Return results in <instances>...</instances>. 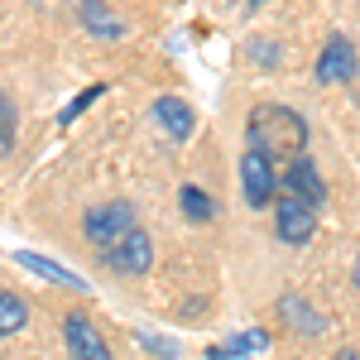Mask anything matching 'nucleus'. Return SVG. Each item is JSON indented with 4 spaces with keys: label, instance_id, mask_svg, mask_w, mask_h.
<instances>
[{
    "label": "nucleus",
    "instance_id": "7",
    "mask_svg": "<svg viewBox=\"0 0 360 360\" xmlns=\"http://www.w3.org/2000/svg\"><path fill=\"white\" fill-rule=\"evenodd\" d=\"M63 341H68V351H72V360H115L111 341L101 336V327L86 317V312H68L63 317Z\"/></svg>",
    "mask_w": 360,
    "mask_h": 360
},
{
    "label": "nucleus",
    "instance_id": "6",
    "mask_svg": "<svg viewBox=\"0 0 360 360\" xmlns=\"http://www.w3.org/2000/svg\"><path fill=\"white\" fill-rule=\"evenodd\" d=\"M356 68H360L356 44H351L346 34H327L322 53H317V63H312V77H317L322 86H341V82L356 77Z\"/></svg>",
    "mask_w": 360,
    "mask_h": 360
},
{
    "label": "nucleus",
    "instance_id": "19",
    "mask_svg": "<svg viewBox=\"0 0 360 360\" xmlns=\"http://www.w3.org/2000/svg\"><path fill=\"white\" fill-rule=\"evenodd\" d=\"M259 5H264V0H240V15H255Z\"/></svg>",
    "mask_w": 360,
    "mask_h": 360
},
{
    "label": "nucleus",
    "instance_id": "11",
    "mask_svg": "<svg viewBox=\"0 0 360 360\" xmlns=\"http://www.w3.org/2000/svg\"><path fill=\"white\" fill-rule=\"evenodd\" d=\"M274 312H278V322H283L293 336H322V332H327V317L307 303L303 293H283Z\"/></svg>",
    "mask_w": 360,
    "mask_h": 360
},
{
    "label": "nucleus",
    "instance_id": "2",
    "mask_svg": "<svg viewBox=\"0 0 360 360\" xmlns=\"http://www.w3.org/2000/svg\"><path fill=\"white\" fill-rule=\"evenodd\" d=\"M139 217H135V202H125V197H111V202H96V207H86L82 212V240L96 250L115 245L125 231H135Z\"/></svg>",
    "mask_w": 360,
    "mask_h": 360
},
{
    "label": "nucleus",
    "instance_id": "17",
    "mask_svg": "<svg viewBox=\"0 0 360 360\" xmlns=\"http://www.w3.org/2000/svg\"><path fill=\"white\" fill-rule=\"evenodd\" d=\"M96 96H101V86H91V91H82L77 101H68V106H63V115H58V120H63V125H72V120H77V115H82L86 106L96 101Z\"/></svg>",
    "mask_w": 360,
    "mask_h": 360
},
{
    "label": "nucleus",
    "instance_id": "8",
    "mask_svg": "<svg viewBox=\"0 0 360 360\" xmlns=\"http://www.w3.org/2000/svg\"><path fill=\"white\" fill-rule=\"evenodd\" d=\"M278 193L303 197V202H312V207H322V197H327V183H322L317 164H312L307 154H298V159H288V168L278 173ZM278 193H274V197H278Z\"/></svg>",
    "mask_w": 360,
    "mask_h": 360
},
{
    "label": "nucleus",
    "instance_id": "20",
    "mask_svg": "<svg viewBox=\"0 0 360 360\" xmlns=\"http://www.w3.org/2000/svg\"><path fill=\"white\" fill-rule=\"evenodd\" d=\"M332 360H360V351H336Z\"/></svg>",
    "mask_w": 360,
    "mask_h": 360
},
{
    "label": "nucleus",
    "instance_id": "9",
    "mask_svg": "<svg viewBox=\"0 0 360 360\" xmlns=\"http://www.w3.org/2000/svg\"><path fill=\"white\" fill-rule=\"evenodd\" d=\"M149 115H154V125H159L173 144H188L193 130H197V111H193V101H183V96H154Z\"/></svg>",
    "mask_w": 360,
    "mask_h": 360
},
{
    "label": "nucleus",
    "instance_id": "3",
    "mask_svg": "<svg viewBox=\"0 0 360 360\" xmlns=\"http://www.w3.org/2000/svg\"><path fill=\"white\" fill-rule=\"evenodd\" d=\"M101 255V269H111V274H125V278H139L154 269V236L144 231V226H135V231H125L115 245L96 250Z\"/></svg>",
    "mask_w": 360,
    "mask_h": 360
},
{
    "label": "nucleus",
    "instance_id": "13",
    "mask_svg": "<svg viewBox=\"0 0 360 360\" xmlns=\"http://www.w3.org/2000/svg\"><path fill=\"white\" fill-rule=\"evenodd\" d=\"M178 212H183L193 226H207L212 217H217V202H212V193H207V188L183 183V188H178Z\"/></svg>",
    "mask_w": 360,
    "mask_h": 360
},
{
    "label": "nucleus",
    "instance_id": "21",
    "mask_svg": "<svg viewBox=\"0 0 360 360\" xmlns=\"http://www.w3.org/2000/svg\"><path fill=\"white\" fill-rule=\"evenodd\" d=\"M356 283H360V264H356Z\"/></svg>",
    "mask_w": 360,
    "mask_h": 360
},
{
    "label": "nucleus",
    "instance_id": "18",
    "mask_svg": "<svg viewBox=\"0 0 360 360\" xmlns=\"http://www.w3.org/2000/svg\"><path fill=\"white\" fill-rule=\"evenodd\" d=\"M250 58H255V63H269V68H274V63H278V44H250Z\"/></svg>",
    "mask_w": 360,
    "mask_h": 360
},
{
    "label": "nucleus",
    "instance_id": "10",
    "mask_svg": "<svg viewBox=\"0 0 360 360\" xmlns=\"http://www.w3.org/2000/svg\"><path fill=\"white\" fill-rule=\"evenodd\" d=\"M77 25L86 39H101V44H120L130 34L125 20L115 15V5H106V0H77Z\"/></svg>",
    "mask_w": 360,
    "mask_h": 360
},
{
    "label": "nucleus",
    "instance_id": "4",
    "mask_svg": "<svg viewBox=\"0 0 360 360\" xmlns=\"http://www.w3.org/2000/svg\"><path fill=\"white\" fill-rule=\"evenodd\" d=\"M240 193H245V202L255 212L274 207L278 168H274V159H269L264 149H255V144H245V154H240Z\"/></svg>",
    "mask_w": 360,
    "mask_h": 360
},
{
    "label": "nucleus",
    "instance_id": "16",
    "mask_svg": "<svg viewBox=\"0 0 360 360\" xmlns=\"http://www.w3.org/2000/svg\"><path fill=\"white\" fill-rule=\"evenodd\" d=\"M20 144V115H15V101L0 96V159H10Z\"/></svg>",
    "mask_w": 360,
    "mask_h": 360
},
{
    "label": "nucleus",
    "instance_id": "5",
    "mask_svg": "<svg viewBox=\"0 0 360 360\" xmlns=\"http://www.w3.org/2000/svg\"><path fill=\"white\" fill-rule=\"evenodd\" d=\"M274 236L283 245H307L317 236V207L303 202V197L278 193L274 197Z\"/></svg>",
    "mask_w": 360,
    "mask_h": 360
},
{
    "label": "nucleus",
    "instance_id": "14",
    "mask_svg": "<svg viewBox=\"0 0 360 360\" xmlns=\"http://www.w3.org/2000/svg\"><path fill=\"white\" fill-rule=\"evenodd\" d=\"M264 346H269V332H240V336H231V341H221V346H212L207 356L212 360H240V356L264 351Z\"/></svg>",
    "mask_w": 360,
    "mask_h": 360
},
{
    "label": "nucleus",
    "instance_id": "1",
    "mask_svg": "<svg viewBox=\"0 0 360 360\" xmlns=\"http://www.w3.org/2000/svg\"><path fill=\"white\" fill-rule=\"evenodd\" d=\"M245 144L264 149L274 164L278 159H298V154H307V120L293 106H278V101L255 106L245 120Z\"/></svg>",
    "mask_w": 360,
    "mask_h": 360
},
{
    "label": "nucleus",
    "instance_id": "12",
    "mask_svg": "<svg viewBox=\"0 0 360 360\" xmlns=\"http://www.w3.org/2000/svg\"><path fill=\"white\" fill-rule=\"evenodd\" d=\"M15 259L25 264V269H34L39 278H49V283H58V288H72V293H86V278L72 274V269H63L58 259H49V255H34V250H15Z\"/></svg>",
    "mask_w": 360,
    "mask_h": 360
},
{
    "label": "nucleus",
    "instance_id": "15",
    "mask_svg": "<svg viewBox=\"0 0 360 360\" xmlns=\"http://www.w3.org/2000/svg\"><path fill=\"white\" fill-rule=\"evenodd\" d=\"M29 327V303L20 293H10V288H0V341L15 332H25Z\"/></svg>",
    "mask_w": 360,
    "mask_h": 360
}]
</instances>
